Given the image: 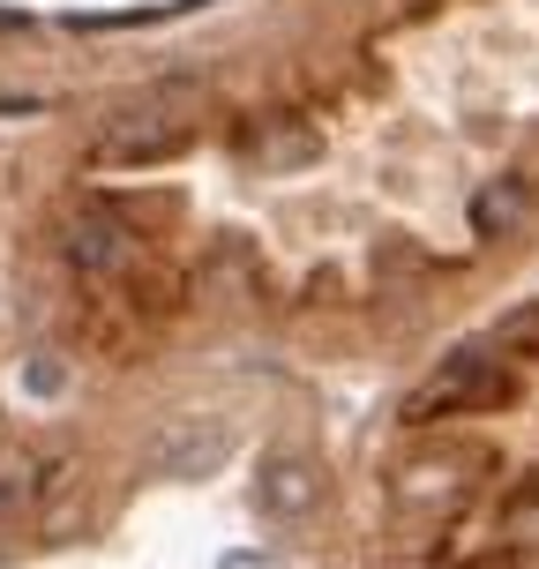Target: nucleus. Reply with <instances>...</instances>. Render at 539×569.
I'll return each mask as SVG.
<instances>
[{
	"mask_svg": "<svg viewBox=\"0 0 539 569\" xmlns=\"http://www.w3.org/2000/svg\"><path fill=\"white\" fill-rule=\"evenodd\" d=\"M218 569H270V562H262V555H226Z\"/></svg>",
	"mask_w": 539,
	"mask_h": 569,
	"instance_id": "9b49d317",
	"label": "nucleus"
},
{
	"mask_svg": "<svg viewBox=\"0 0 539 569\" xmlns=\"http://www.w3.org/2000/svg\"><path fill=\"white\" fill-rule=\"evenodd\" d=\"M60 248H68V262H76L83 278H106V270H120V256H128V240H120V226L106 218V210H83V218H68Z\"/></svg>",
	"mask_w": 539,
	"mask_h": 569,
	"instance_id": "39448f33",
	"label": "nucleus"
},
{
	"mask_svg": "<svg viewBox=\"0 0 539 569\" xmlns=\"http://www.w3.org/2000/svg\"><path fill=\"white\" fill-rule=\"evenodd\" d=\"M315 495H322V487H315L308 457H270V465H262V480H256V502L270 517H285V525H292V517H308Z\"/></svg>",
	"mask_w": 539,
	"mask_h": 569,
	"instance_id": "423d86ee",
	"label": "nucleus"
},
{
	"mask_svg": "<svg viewBox=\"0 0 539 569\" xmlns=\"http://www.w3.org/2000/svg\"><path fill=\"white\" fill-rule=\"evenodd\" d=\"M517 398V375L502 368V352H487V345H465L450 352L442 368L427 375L412 405H405V420H450V412H495V405Z\"/></svg>",
	"mask_w": 539,
	"mask_h": 569,
	"instance_id": "f03ea898",
	"label": "nucleus"
},
{
	"mask_svg": "<svg viewBox=\"0 0 539 569\" xmlns=\"http://www.w3.org/2000/svg\"><path fill=\"white\" fill-rule=\"evenodd\" d=\"M196 142V106H180V98H136V106H120V113L98 120V136H90V158L98 166H166Z\"/></svg>",
	"mask_w": 539,
	"mask_h": 569,
	"instance_id": "f257e3e1",
	"label": "nucleus"
},
{
	"mask_svg": "<svg viewBox=\"0 0 539 569\" xmlns=\"http://www.w3.org/2000/svg\"><path fill=\"white\" fill-rule=\"evenodd\" d=\"M226 450H232V427H172L150 442V465H166L172 480H202V472H218Z\"/></svg>",
	"mask_w": 539,
	"mask_h": 569,
	"instance_id": "20e7f679",
	"label": "nucleus"
},
{
	"mask_svg": "<svg viewBox=\"0 0 539 569\" xmlns=\"http://www.w3.org/2000/svg\"><path fill=\"white\" fill-rule=\"evenodd\" d=\"M0 569H8V555H0Z\"/></svg>",
	"mask_w": 539,
	"mask_h": 569,
	"instance_id": "f8f14e48",
	"label": "nucleus"
},
{
	"mask_svg": "<svg viewBox=\"0 0 539 569\" xmlns=\"http://www.w3.org/2000/svg\"><path fill=\"white\" fill-rule=\"evenodd\" d=\"M502 345H510V352H525V360H539V300H525V308L502 322Z\"/></svg>",
	"mask_w": 539,
	"mask_h": 569,
	"instance_id": "1a4fd4ad",
	"label": "nucleus"
},
{
	"mask_svg": "<svg viewBox=\"0 0 539 569\" xmlns=\"http://www.w3.org/2000/svg\"><path fill=\"white\" fill-rule=\"evenodd\" d=\"M315 150H322V142H315V128H278V136H256V158L270 172H292V166H308Z\"/></svg>",
	"mask_w": 539,
	"mask_h": 569,
	"instance_id": "0eeeda50",
	"label": "nucleus"
},
{
	"mask_svg": "<svg viewBox=\"0 0 539 569\" xmlns=\"http://www.w3.org/2000/svg\"><path fill=\"white\" fill-rule=\"evenodd\" d=\"M23 390H30V398H60V390H68V368L38 352V360H23Z\"/></svg>",
	"mask_w": 539,
	"mask_h": 569,
	"instance_id": "9d476101",
	"label": "nucleus"
},
{
	"mask_svg": "<svg viewBox=\"0 0 539 569\" xmlns=\"http://www.w3.org/2000/svg\"><path fill=\"white\" fill-rule=\"evenodd\" d=\"M472 218H480V232H510L517 218H525V188H487V196L472 202Z\"/></svg>",
	"mask_w": 539,
	"mask_h": 569,
	"instance_id": "6e6552de",
	"label": "nucleus"
},
{
	"mask_svg": "<svg viewBox=\"0 0 539 569\" xmlns=\"http://www.w3.org/2000/svg\"><path fill=\"white\" fill-rule=\"evenodd\" d=\"M487 472V450H450V457H412L398 472V495L412 510H457Z\"/></svg>",
	"mask_w": 539,
	"mask_h": 569,
	"instance_id": "7ed1b4c3",
	"label": "nucleus"
}]
</instances>
